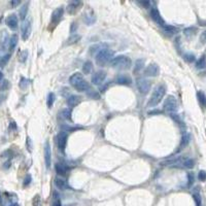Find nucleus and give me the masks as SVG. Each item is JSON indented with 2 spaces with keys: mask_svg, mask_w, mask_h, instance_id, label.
Returning a JSON list of instances; mask_svg holds the SVG:
<instances>
[{
  "mask_svg": "<svg viewBox=\"0 0 206 206\" xmlns=\"http://www.w3.org/2000/svg\"><path fill=\"white\" fill-rule=\"evenodd\" d=\"M69 83L71 86L76 89L77 91L79 92H87V91L90 89V85L87 80H85L83 79V74L79 73V72H75L69 77Z\"/></svg>",
  "mask_w": 206,
  "mask_h": 206,
  "instance_id": "f257e3e1",
  "label": "nucleus"
},
{
  "mask_svg": "<svg viewBox=\"0 0 206 206\" xmlns=\"http://www.w3.org/2000/svg\"><path fill=\"white\" fill-rule=\"evenodd\" d=\"M165 93H166L165 86L160 85V86H158V87H156V89L154 90V92L152 94V96H150L147 105L150 106V107H154V106L158 105V104L162 101V99L164 98Z\"/></svg>",
  "mask_w": 206,
  "mask_h": 206,
  "instance_id": "f03ea898",
  "label": "nucleus"
},
{
  "mask_svg": "<svg viewBox=\"0 0 206 206\" xmlns=\"http://www.w3.org/2000/svg\"><path fill=\"white\" fill-rule=\"evenodd\" d=\"M110 65L113 68L126 70V69L131 68L132 61L131 59L127 56H118V57H114V58L111 60Z\"/></svg>",
  "mask_w": 206,
  "mask_h": 206,
  "instance_id": "7ed1b4c3",
  "label": "nucleus"
},
{
  "mask_svg": "<svg viewBox=\"0 0 206 206\" xmlns=\"http://www.w3.org/2000/svg\"><path fill=\"white\" fill-rule=\"evenodd\" d=\"M113 51L108 49H103L100 52H98L96 55V63L99 66H104L107 63H110V61L113 59Z\"/></svg>",
  "mask_w": 206,
  "mask_h": 206,
  "instance_id": "20e7f679",
  "label": "nucleus"
},
{
  "mask_svg": "<svg viewBox=\"0 0 206 206\" xmlns=\"http://www.w3.org/2000/svg\"><path fill=\"white\" fill-rule=\"evenodd\" d=\"M164 109L168 113H175L178 109V102H177L176 98L174 96H167L165 102H164Z\"/></svg>",
  "mask_w": 206,
  "mask_h": 206,
  "instance_id": "39448f33",
  "label": "nucleus"
},
{
  "mask_svg": "<svg viewBox=\"0 0 206 206\" xmlns=\"http://www.w3.org/2000/svg\"><path fill=\"white\" fill-rule=\"evenodd\" d=\"M136 87L140 93L143 94V95H145V94H147L150 90V82L145 79L140 77V79H136Z\"/></svg>",
  "mask_w": 206,
  "mask_h": 206,
  "instance_id": "423d86ee",
  "label": "nucleus"
},
{
  "mask_svg": "<svg viewBox=\"0 0 206 206\" xmlns=\"http://www.w3.org/2000/svg\"><path fill=\"white\" fill-rule=\"evenodd\" d=\"M64 15V7L63 6H60L58 8H56L52 14V18H51V25L56 26L60 21L62 20Z\"/></svg>",
  "mask_w": 206,
  "mask_h": 206,
  "instance_id": "0eeeda50",
  "label": "nucleus"
},
{
  "mask_svg": "<svg viewBox=\"0 0 206 206\" xmlns=\"http://www.w3.org/2000/svg\"><path fill=\"white\" fill-rule=\"evenodd\" d=\"M21 30H22V38H23V40H27L28 38L30 37L31 31H32L31 20L24 21V22H23V24H22V27H21Z\"/></svg>",
  "mask_w": 206,
  "mask_h": 206,
  "instance_id": "6e6552de",
  "label": "nucleus"
},
{
  "mask_svg": "<svg viewBox=\"0 0 206 206\" xmlns=\"http://www.w3.org/2000/svg\"><path fill=\"white\" fill-rule=\"evenodd\" d=\"M150 17H152V19L155 21L159 26H161V27L163 28L166 26L165 21L163 20L162 15H161L158 8H156V7H152V8H150Z\"/></svg>",
  "mask_w": 206,
  "mask_h": 206,
  "instance_id": "1a4fd4ad",
  "label": "nucleus"
},
{
  "mask_svg": "<svg viewBox=\"0 0 206 206\" xmlns=\"http://www.w3.org/2000/svg\"><path fill=\"white\" fill-rule=\"evenodd\" d=\"M67 138H68V135H67V133L64 131L60 132L58 134V136H57V144H58L59 150H61L62 153H64L65 148H66Z\"/></svg>",
  "mask_w": 206,
  "mask_h": 206,
  "instance_id": "9d476101",
  "label": "nucleus"
},
{
  "mask_svg": "<svg viewBox=\"0 0 206 206\" xmlns=\"http://www.w3.org/2000/svg\"><path fill=\"white\" fill-rule=\"evenodd\" d=\"M159 72H160L159 66L157 64H155V63L150 64L148 66H147V68L144 69V75H145V76L155 77V76H157V75L159 74Z\"/></svg>",
  "mask_w": 206,
  "mask_h": 206,
  "instance_id": "9b49d317",
  "label": "nucleus"
},
{
  "mask_svg": "<svg viewBox=\"0 0 206 206\" xmlns=\"http://www.w3.org/2000/svg\"><path fill=\"white\" fill-rule=\"evenodd\" d=\"M105 79H106V72L103 71V70H100V71H97L92 76V83L96 86L102 85Z\"/></svg>",
  "mask_w": 206,
  "mask_h": 206,
  "instance_id": "f8f14e48",
  "label": "nucleus"
},
{
  "mask_svg": "<svg viewBox=\"0 0 206 206\" xmlns=\"http://www.w3.org/2000/svg\"><path fill=\"white\" fill-rule=\"evenodd\" d=\"M118 85H123V86H131L132 83V79L129 75L127 74H118L116 76V79H114Z\"/></svg>",
  "mask_w": 206,
  "mask_h": 206,
  "instance_id": "ddd939ff",
  "label": "nucleus"
},
{
  "mask_svg": "<svg viewBox=\"0 0 206 206\" xmlns=\"http://www.w3.org/2000/svg\"><path fill=\"white\" fill-rule=\"evenodd\" d=\"M44 161H46V168H49L52 163V152H51V147H49V141H46V144H44Z\"/></svg>",
  "mask_w": 206,
  "mask_h": 206,
  "instance_id": "4468645a",
  "label": "nucleus"
},
{
  "mask_svg": "<svg viewBox=\"0 0 206 206\" xmlns=\"http://www.w3.org/2000/svg\"><path fill=\"white\" fill-rule=\"evenodd\" d=\"M80 6H82V2L79 1V0H73V1L69 2V4L67 5V12L69 15L76 14V12L79 9Z\"/></svg>",
  "mask_w": 206,
  "mask_h": 206,
  "instance_id": "2eb2a0df",
  "label": "nucleus"
},
{
  "mask_svg": "<svg viewBox=\"0 0 206 206\" xmlns=\"http://www.w3.org/2000/svg\"><path fill=\"white\" fill-rule=\"evenodd\" d=\"M18 23H19V21H18V17L15 14L9 15L8 17L6 18V25L8 26V27L12 30L17 29V28H18Z\"/></svg>",
  "mask_w": 206,
  "mask_h": 206,
  "instance_id": "dca6fc26",
  "label": "nucleus"
},
{
  "mask_svg": "<svg viewBox=\"0 0 206 206\" xmlns=\"http://www.w3.org/2000/svg\"><path fill=\"white\" fill-rule=\"evenodd\" d=\"M66 102H67V104H68V106H70V107H73V106L77 105V104L80 102V97L79 95H71L67 98Z\"/></svg>",
  "mask_w": 206,
  "mask_h": 206,
  "instance_id": "f3484780",
  "label": "nucleus"
},
{
  "mask_svg": "<svg viewBox=\"0 0 206 206\" xmlns=\"http://www.w3.org/2000/svg\"><path fill=\"white\" fill-rule=\"evenodd\" d=\"M143 66H144V60H142V59L136 60V61H135V64H134V68H133V73L134 74L139 73V72L143 69Z\"/></svg>",
  "mask_w": 206,
  "mask_h": 206,
  "instance_id": "a211bd4d",
  "label": "nucleus"
},
{
  "mask_svg": "<svg viewBox=\"0 0 206 206\" xmlns=\"http://www.w3.org/2000/svg\"><path fill=\"white\" fill-rule=\"evenodd\" d=\"M55 169H56V172L59 174V175H62V176L66 175V173H67V168H66V166H65L64 164H62V163H57L56 165H55Z\"/></svg>",
  "mask_w": 206,
  "mask_h": 206,
  "instance_id": "6ab92c4d",
  "label": "nucleus"
},
{
  "mask_svg": "<svg viewBox=\"0 0 206 206\" xmlns=\"http://www.w3.org/2000/svg\"><path fill=\"white\" fill-rule=\"evenodd\" d=\"M59 118L62 120H71V110L68 108L62 109L61 111L59 113Z\"/></svg>",
  "mask_w": 206,
  "mask_h": 206,
  "instance_id": "aec40b11",
  "label": "nucleus"
},
{
  "mask_svg": "<svg viewBox=\"0 0 206 206\" xmlns=\"http://www.w3.org/2000/svg\"><path fill=\"white\" fill-rule=\"evenodd\" d=\"M55 186L58 187L59 190H66L67 189L66 181H65L63 178H60V177L55 178Z\"/></svg>",
  "mask_w": 206,
  "mask_h": 206,
  "instance_id": "412c9836",
  "label": "nucleus"
},
{
  "mask_svg": "<svg viewBox=\"0 0 206 206\" xmlns=\"http://www.w3.org/2000/svg\"><path fill=\"white\" fill-rule=\"evenodd\" d=\"M18 35L17 34H14L10 36L9 38V41H8V46H9V49L10 51H14L15 48L17 46V43H18Z\"/></svg>",
  "mask_w": 206,
  "mask_h": 206,
  "instance_id": "4be33fe9",
  "label": "nucleus"
},
{
  "mask_svg": "<svg viewBox=\"0 0 206 206\" xmlns=\"http://www.w3.org/2000/svg\"><path fill=\"white\" fill-rule=\"evenodd\" d=\"M83 21H85V22L87 23L88 25L93 24V23L96 21V17H95V15H94V12H90L89 14L86 15H85V18H83Z\"/></svg>",
  "mask_w": 206,
  "mask_h": 206,
  "instance_id": "5701e85b",
  "label": "nucleus"
},
{
  "mask_svg": "<svg viewBox=\"0 0 206 206\" xmlns=\"http://www.w3.org/2000/svg\"><path fill=\"white\" fill-rule=\"evenodd\" d=\"M197 97H198V100H199L200 105H201L203 108H205L206 107V96H205V94L203 92H198Z\"/></svg>",
  "mask_w": 206,
  "mask_h": 206,
  "instance_id": "b1692460",
  "label": "nucleus"
},
{
  "mask_svg": "<svg viewBox=\"0 0 206 206\" xmlns=\"http://www.w3.org/2000/svg\"><path fill=\"white\" fill-rule=\"evenodd\" d=\"M28 3H25L24 5H23L22 7H21V9H20V12H19V15H20V18H21V20H23L24 21L26 19V17H27V12H28Z\"/></svg>",
  "mask_w": 206,
  "mask_h": 206,
  "instance_id": "393cba45",
  "label": "nucleus"
},
{
  "mask_svg": "<svg viewBox=\"0 0 206 206\" xmlns=\"http://www.w3.org/2000/svg\"><path fill=\"white\" fill-rule=\"evenodd\" d=\"M189 141H190V136L187 134H184L181 138V144H179L178 150H181L184 147H186L187 145V143H189Z\"/></svg>",
  "mask_w": 206,
  "mask_h": 206,
  "instance_id": "a878e982",
  "label": "nucleus"
},
{
  "mask_svg": "<svg viewBox=\"0 0 206 206\" xmlns=\"http://www.w3.org/2000/svg\"><path fill=\"white\" fill-rule=\"evenodd\" d=\"M92 62L91 61H87V62H85L83 65V72L85 74H89L91 72V70H92Z\"/></svg>",
  "mask_w": 206,
  "mask_h": 206,
  "instance_id": "bb28decb",
  "label": "nucleus"
},
{
  "mask_svg": "<svg viewBox=\"0 0 206 206\" xmlns=\"http://www.w3.org/2000/svg\"><path fill=\"white\" fill-rule=\"evenodd\" d=\"M62 128V130H63L64 132H72V131H75V130H77V129H82V127H72V126H70V125L68 124H66V125H62L61 126Z\"/></svg>",
  "mask_w": 206,
  "mask_h": 206,
  "instance_id": "cd10ccee",
  "label": "nucleus"
},
{
  "mask_svg": "<svg viewBox=\"0 0 206 206\" xmlns=\"http://www.w3.org/2000/svg\"><path fill=\"white\" fill-rule=\"evenodd\" d=\"M55 98H56V96H55V94H54V93H49V95H48V100H46V104H48V107L51 108L52 106L54 105Z\"/></svg>",
  "mask_w": 206,
  "mask_h": 206,
  "instance_id": "c85d7f7f",
  "label": "nucleus"
},
{
  "mask_svg": "<svg viewBox=\"0 0 206 206\" xmlns=\"http://www.w3.org/2000/svg\"><path fill=\"white\" fill-rule=\"evenodd\" d=\"M87 95L89 96L90 98H93V99H99V93L97 92V91L95 90H92V89H89V90L87 91Z\"/></svg>",
  "mask_w": 206,
  "mask_h": 206,
  "instance_id": "c756f323",
  "label": "nucleus"
},
{
  "mask_svg": "<svg viewBox=\"0 0 206 206\" xmlns=\"http://www.w3.org/2000/svg\"><path fill=\"white\" fill-rule=\"evenodd\" d=\"M53 206H62L61 199L57 192H54V198H53Z\"/></svg>",
  "mask_w": 206,
  "mask_h": 206,
  "instance_id": "7c9ffc66",
  "label": "nucleus"
},
{
  "mask_svg": "<svg viewBox=\"0 0 206 206\" xmlns=\"http://www.w3.org/2000/svg\"><path fill=\"white\" fill-rule=\"evenodd\" d=\"M20 88L21 89H27L28 88V86L30 85V79H26V77H22L20 80Z\"/></svg>",
  "mask_w": 206,
  "mask_h": 206,
  "instance_id": "2f4dec72",
  "label": "nucleus"
},
{
  "mask_svg": "<svg viewBox=\"0 0 206 206\" xmlns=\"http://www.w3.org/2000/svg\"><path fill=\"white\" fill-rule=\"evenodd\" d=\"M193 197H194L195 203H196V206H202V202H201V196L198 193V191H195L194 194H193Z\"/></svg>",
  "mask_w": 206,
  "mask_h": 206,
  "instance_id": "473e14b6",
  "label": "nucleus"
},
{
  "mask_svg": "<svg viewBox=\"0 0 206 206\" xmlns=\"http://www.w3.org/2000/svg\"><path fill=\"white\" fill-rule=\"evenodd\" d=\"M9 59H10V55L9 54L4 55L2 58H0V67H4L5 65L8 63Z\"/></svg>",
  "mask_w": 206,
  "mask_h": 206,
  "instance_id": "72a5a7b5",
  "label": "nucleus"
},
{
  "mask_svg": "<svg viewBox=\"0 0 206 206\" xmlns=\"http://www.w3.org/2000/svg\"><path fill=\"white\" fill-rule=\"evenodd\" d=\"M164 30H165L166 32H168V33H171V34L178 32V28L174 27V26H171V25H166L165 27H164Z\"/></svg>",
  "mask_w": 206,
  "mask_h": 206,
  "instance_id": "f704fd0d",
  "label": "nucleus"
},
{
  "mask_svg": "<svg viewBox=\"0 0 206 206\" xmlns=\"http://www.w3.org/2000/svg\"><path fill=\"white\" fill-rule=\"evenodd\" d=\"M197 68H204L206 66V59H205V56H202L201 58L199 59V61L197 62L196 64Z\"/></svg>",
  "mask_w": 206,
  "mask_h": 206,
  "instance_id": "c9c22d12",
  "label": "nucleus"
},
{
  "mask_svg": "<svg viewBox=\"0 0 206 206\" xmlns=\"http://www.w3.org/2000/svg\"><path fill=\"white\" fill-rule=\"evenodd\" d=\"M27 58H28V52H27V51L21 52L20 55H19V60H20V62L24 63L26 60H27Z\"/></svg>",
  "mask_w": 206,
  "mask_h": 206,
  "instance_id": "e433bc0d",
  "label": "nucleus"
},
{
  "mask_svg": "<svg viewBox=\"0 0 206 206\" xmlns=\"http://www.w3.org/2000/svg\"><path fill=\"white\" fill-rule=\"evenodd\" d=\"M184 166L187 167V168H193V167H194V160L189 159V158H186L184 163Z\"/></svg>",
  "mask_w": 206,
  "mask_h": 206,
  "instance_id": "4c0bfd02",
  "label": "nucleus"
},
{
  "mask_svg": "<svg viewBox=\"0 0 206 206\" xmlns=\"http://www.w3.org/2000/svg\"><path fill=\"white\" fill-rule=\"evenodd\" d=\"M184 35H187V36H191V35H194L195 34V32H196V28H187L186 30L184 31Z\"/></svg>",
  "mask_w": 206,
  "mask_h": 206,
  "instance_id": "58836bf2",
  "label": "nucleus"
},
{
  "mask_svg": "<svg viewBox=\"0 0 206 206\" xmlns=\"http://www.w3.org/2000/svg\"><path fill=\"white\" fill-rule=\"evenodd\" d=\"M80 39V36L79 35H73V36H71V37L69 38L68 40V44H72V43H74V42H77V40H79Z\"/></svg>",
  "mask_w": 206,
  "mask_h": 206,
  "instance_id": "ea45409f",
  "label": "nucleus"
},
{
  "mask_svg": "<svg viewBox=\"0 0 206 206\" xmlns=\"http://www.w3.org/2000/svg\"><path fill=\"white\" fill-rule=\"evenodd\" d=\"M33 206H41V199L39 195H36L33 198Z\"/></svg>",
  "mask_w": 206,
  "mask_h": 206,
  "instance_id": "a19ab883",
  "label": "nucleus"
},
{
  "mask_svg": "<svg viewBox=\"0 0 206 206\" xmlns=\"http://www.w3.org/2000/svg\"><path fill=\"white\" fill-rule=\"evenodd\" d=\"M184 60H186L187 62H190V63L195 61V56H194V55H192V54L184 55Z\"/></svg>",
  "mask_w": 206,
  "mask_h": 206,
  "instance_id": "79ce46f5",
  "label": "nucleus"
},
{
  "mask_svg": "<svg viewBox=\"0 0 206 206\" xmlns=\"http://www.w3.org/2000/svg\"><path fill=\"white\" fill-rule=\"evenodd\" d=\"M31 181H32V177H31L30 174H27V176L25 177L24 179V187H28L31 184Z\"/></svg>",
  "mask_w": 206,
  "mask_h": 206,
  "instance_id": "37998d69",
  "label": "nucleus"
},
{
  "mask_svg": "<svg viewBox=\"0 0 206 206\" xmlns=\"http://www.w3.org/2000/svg\"><path fill=\"white\" fill-rule=\"evenodd\" d=\"M198 178H199V181H204L206 179V172L205 171H200L199 172V175H198Z\"/></svg>",
  "mask_w": 206,
  "mask_h": 206,
  "instance_id": "c03bdc74",
  "label": "nucleus"
},
{
  "mask_svg": "<svg viewBox=\"0 0 206 206\" xmlns=\"http://www.w3.org/2000/svg\"><path fill=\"white\" fill-rule=\"evenodd\" d=\"M26 145H27L28 150L31 153L32 152V141H31L30 137H27V141H26Z\"/></svg>",
  "mask_w": 206,
  "mask_h": 206,
  "instance_id": "a18cd8bd",
  "label": "nucleus"
},
{
  "mask_svg": "<svg viewBox=\"0 0 206 206\" xmlns=\"http://www.w3.org/2000/svg\"><path fill=\"white\" fill-rule=\"evenodd\" d=\"M77 27H79V26H77V23H75V22H73L71 24V27H70V32L72 33V34H73V33L75 32V31L77 30Z\"/></svg>",
  "mask_w": 206,
  "mask_h": 206,
  "instance_id": "49530a36",
  "label": "nucleus"
},
{
  "mask_svg": "<svg viewBox=\"0 0 206 206\" xmlns=\"http://www.w3.org/2000/svg\"><path fill=\"white\" fill-rule=\"evenodd\" d=\"M8 86H9L8 82H7V80H4V82H3V83H2V86H1V87H0V90H1V91H4V90H6V89L8 88Z\"/></svg>",
  "mask_w": 206,
  "mask_h": 206,
  "instance_id": "de8ad7c7",
  "label": "nucleus"
},
{
  "mask_svg": "<svg viewBox=\"0 0 206 206\" xmlns=\"http://www.w3.org/2000/svg\"><path fill=\"white\" fill-rule=\"evenodd\" d=\"M187 177H189V186H191L193 182H194V174L189 173L187 174Z\"/></svg>",
  "mask_w": 206,
  "mask_h": 206,
  "instance_id": "09e8293b",
  "label": "nucleus"
},
{
  "mask_svg": "<svg viewBox=\"0 0 206 206\" xmlns=\"http://www.w3.org/2000/svg\"><path fill=\"white\" fill-rule=\"evenodd\" d=\"M9 155H12V150H5V152L1 155V157H2V158H6V157H8Z\"/></svg>",
  "mask_w": 206,
  "mask_h": 206,
  "instance_id": "8fccbe9b",
  "label": "nucleus"
},
{
  "mask_svg": "<svg viewBox=\"0 0 206 206\" xmlns=\"http://www.w3.org/2000/svg\"><path fill=\"white\" fill-rule=\"evenodd\" d=\"M200 40H201V42H206V31L202 33L201 37H200Z\"/></svg>",
  "mask_w": 206,
  "mask_h": 206,
  "instance_id": "3c124183",
  "label": "nucleus"
},
{
  "mask_svg": "<svg viewBox=\"0 0 206 206\" xmlns=\"http://www.w3.org/2000/svg\"><path fill=\"white\" fill-rule=\"evenodd\" d=\"M9 129H17V124L15 123V122H12V123L9 124Z\"/></svg>",
  "mask_w": 206,
  "mask_h": 206,
  "instance_id": "603ef678",
  "label": "nucleus"
},
{
  "mask_svg": "<svg viewBox=\"0 0 206 206\" xmlns=\"http://www.w3.org/2000/svg\"><path fill=\"white\" fill-rule=\"evenodd\" d=\"M12 4L14 5V6H15V5L20 4V1H14V2H12Z\"/></svg>",
  "mask_w": 206,
  "mask_h": 206,
  "instance_id": "864d4df0",
  "label": "nucleus"
},
{
  "mask_svg": "<svg viewBox=\"0 0 206 206\" xmlns=\"http://www.w3.org/2000/svg\"><path fill=\"white\" fill-rule=\"evenodd\" d=\"M2 79H3V73H2V72L0 71V82L2 80Z\"/></svg>",
  "mask_w": 206,
  "mask_h": 206,
  "instance_id": "5fc2aeb1",
  "label": "nucleus"
},
{
  "mask_svg": "<svg viewBox=\"0 0 206 206\" xmlns=\"http://www.w3.org/2000/svg\"><path fill=\"white\" fill-rule=\"evenodd\" d=\"M9 206H20V205L18 204V203H12V204H10Z\"/></svg>",
  "mask_w": 206,
  "mask_h": 206,
  "instance_id": "6e6d98bb",
  "label": "nucleus"
}]
</instances>
